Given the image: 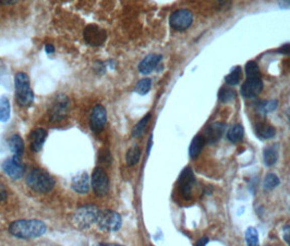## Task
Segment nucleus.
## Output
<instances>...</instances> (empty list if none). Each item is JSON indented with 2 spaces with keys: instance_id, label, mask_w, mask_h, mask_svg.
Segmentation results:
<instances>
[{
  "instance_id": "obj_16",
  "label": "nucleus",
  "mask_w": 290,
  "mask_h": 246,
  "mask_svg": "<svg viewBox=\"0 0 290 246\" xmlns=\"http://www.w3.org/2000/svg\"><path fill=\"white\" fill-rule=\"evenodd\" d=\"M46 138H47V131L44 128H37L34 131H32L30 136V145L32 151L39 152L42 150L45 143Z\"/></svg>"
},
{
  "instance_id": "obj_25",
  "label": "nucleus",
  "mask_w": 290,
  "mask_h": 246,
  "mask_svg": "<svg viewBox=\"0 0 290 246\" xmlns=\"http://www.w3.org/2000/svg\"><path fill=\"white\" fill-rule=\"evenodd\" d=\"M150 119H151V113H149V114L145 115V116L141 119V121L134 126L133 129H132V136H133L134 138H139V137L142 136V134H143L144 130H145V127H147L149 122H150Z\"/></svg>"
},
{
  "instance_id": "obj_11",
  "label": "nucleus",
  "mask_w": 290,
  "mask_h": 246,
  "mask_svg": "<svg viewBox=\"0 0 290 246\" xmlns=\"http://www.w3.org/2000/svg\"><path fill=\"white\" fill-rule=\"evenodd\" d=\"M3 170L7 175L10 176L13 179H20L24 175V164L22 163L21 159L18 158H9L3 163Z\"/></svg>"
},
{
  "instance_id": "obj_23",
  "label": "nucleus",
  "mask_w": 290,
  "mask_h": 246,
  "mask_svg": "<svg viewBox=\"0 0 290 246\" xmlns=\"http://www.w3.org/2000/svg\"><path fill=\"white\" fill-rule=\"evenodd\" d=\"M141 158V150L137 145H133L132 148H130L126 155V161L129 166H133L137 162L140 161Z\"/></svg>"
},
{
  "instance_id": "obj_33",
  "label": "nucleus",
  "mask_w": 290,
  "mask_h": 246,
  "mask_svg": "<svg viewBox=\"0 0 290 246\" xmlns=\"http://www.w3.org/2000/svg\"><path fill=\"white\" fill-rule=\"evenodd\" d=\"M111 161H113V157H111L110 152L107 149H102L100 156H98V162L104 165H109Z\"/></svg>"
},
{
  "instance_id": "obj_4",
  "label": "nucleus",
  "mask_w": 290,
  "mask_h": 246,
  "mask_svg": "<svg viewBox=\"0 0 290 246\" xmlns=\"http://www.w3.org/2000/svg\"><path fill=\"white\" fill-rule=\"evenodd\" d=\"M16 83V97L20 106L22 108H29L34 101V93H33L30 79L24 72H19L15 78Z\"/></svg>"
},
{
  "instance_id": "obj_31",
  "label": "nucleus",
  "mask_w": 290,
  "mask_h": 246,
  "mask_svg": "<svg viewBox=\"0 0 290 246\" xmlns=\"http://www.w3.org/2000/svg\"><path fill=\"white\" fill-rule=\"evenodd\" d=\"M240 80H241V68L240 67H235L233 71L226 77V82L229 85L238 84Z\"/></svg>"
},
{
  "instance_id": "obj_37",
  "label": "nucleus",
  "mask_w": 290,
  "mask_h": 246,
  "mask_svg": "<svg viewBox=\"0 0 290 246\" xmlns=\"http://www.w3.org/2000/svg\"><path fill=\"white\" fill-rule=\"evenodd\" d=\"M45 51L47 54H52V53L55 52V47H54V45H51V44H47L45 46Z\"/></svg>"
},
{
  "instance_id": "obj_17",
  "label": "nucleus",
  "mask_w": 290,
  "mask_h": 246,
  "mask_svg": "<svg viewBox=\"0 0 290 246\" xmlns=\"http://www.w3.org/2000/svg\"><path fill=\"white\" fill-rule=\"evenodd\" d=\"M161 61H162V56L161 55L150 54L140 63L139 71L143 75L151 74V72L157 67V65L161 63Z\"/></svg>"
},
{
  "instance_id": "obj_38",
  "label": "nucleus",
  "mask_w": 290,
  "mask_h": 246,
  "mask_svg": "<svg viewBox=\"0 0 290 246\" xmlns=\"http://www.w3.org/2000/svg\"><path fill=\"white\" fill-rule=\"evenodd\" d=\"M279 6L282 8H290V2H282L279 4Z\"/></svg>"
},
{
  "instance_id": "obj_20",
  "label": "nucleus",
  "mask_w": 290,
  "mask_h": 246,
  "mask_svg": "<svg viewBox=\"0 0 290 246\" xmlns=\"http://www.w3.org/2000/svg\"><path fill=\"white\" fill-rule=\"evenodd\" d=\"M256 134L262 139H271L275 137L276 135V129L271 125H266V124H258L255 127Z\"/></svg>"
},
{
  "instance_id": "obj_1",
  "label": "nucleus",
  "mask_w": 290,
  "mask_h": 246,
  "mask_svg": "<svg viewBox=\"0 0 290 246\" xmlns=\"http://www.w3.org/2000/svg\"><path fill=\"white\" fill-rule=\"evenodd\" d=\"M47 225L43 221L36 219H28V220H18L9 225V232L18 238H37L46 233Z\"/></svg>"
},
{
  "instance_id": "obj_13",
  "label": "nucleus",
  "mask_w": 290,
  "mask_h": 246,
  "mask_svg": "<svg viewBox=\"0 0 290 246\" xmlns=\"http://www.w3.org/2000/svg\"><path fill=\"white\" fill-rule=\"evenodd\" d=\"M263 89L262 78H248L241 86V94L247 99L255 97Z\"/></svg>"
},
{
  "instance_id": "obj_8",
  "label": "nucleus",
  "mask_w": 290,
  "mask_h": 246,
  "mask_svg": "<svg viewBox=\"0 0 290 246\" xmlns=\"http://www.w3.org/2000/svg\"><path fill=\"white\" fill-rule=\"evenodd\" d=\"M83 36L85 42L89 45L94 46V47H98V46H103L105 42H106L107 33L98 25L90 24L84 29Z\"/></svg>"
},
{
  "instance_id": "obj_24",
  "label": "nucleus",
  "mask_w": 290,
  "mask_h": 246,
  "mask_svg": "<svg viewBox=\"0 0 290 246\" xmlns=\"http://www.w3.org/2000/svg\"><path fill=\"white\" fill-rule=\"evenodd\" d=\"M10 117V103L6 96H0V122H7Z\"/></svg>"
},
{
  "instance_id": "obj_30",
  "label": "nucleus",
  "mask_w": 290,
  "mask_h": 246,
  "mask_svg": "<svg viewBox=\"0 0 290 246\" xmlns=\"http://www.w3.org/2000/svg\"><path fill=\"white\" fill-rule=\"evenodd\" d=\"M151 86H152V80L149 78H144L141 79V80L137 82L136 86H135V91L139 93L141 95L147 94L149 93V91L151 90Z\"/></svg>"
},
{
  "instance_id": "obj_5",
  "label": "nucleus",
  "mask_w": 290,
  "mask_h": 246,
  "mask_svg": "<svg viewBox=\"0 0 290 246\" xmlns=\"http://www.w3.org/2000/svg\"><path fill=\"white\" fill-rule=\"evenodd\" d=\"M96 224L102 231L116 232L121 228L122 219L118 212L114 210L105 209V210L100 211Z\"/></svg>"
},
{
  "instance_id": "obj_27",
  "label": "nucleus",
  "mask_w": 290,
  "mask_h": 246,
  "mask_svg": "<svg viewBox=\"0 0 290 246\" xmlns=\"http://www.w3.org/2000/svg\"><path fill=\"white\" fill-rule=\"evenodd\" d=\"M246 241L248 246H260L259 242V233L256 229L249 228L246 232Z\"/></svg>"
},
{
  "instance_id": "obj_41",
  "label": "nucleus",
  "mask_w": 290,
  "mask_h": 246,
  "mask_svg": "<svg viewBox=\"0 0 290 246\" xmlns=\"http://www.w3.org/2000/svg\"><path fill=\"white\" fill-rule=\"evenodd\" d=\"M287 116H288V119H289V123H290V110H288V112H287Z\"/></svg>"
},
{
  "instance_id": "obj_42",
  "label": "nucleus",
  "mask_w": 290,
  "mask_h": 246,
  "mask_svg": "<svg viewBox=\"0 0 290 246\" xmlns=\"http://www.w3.org/2000/svg\"><path fill=\"white\" fill-rule=\"evenodd\" d=\"M289 55H290V51H289Z\"/></svg>"
},
{
  "instance_id": "obj_9",
  "label": "nucleus",
  "mask_w": 290,
  "mask_h": 246,
  "mask_svg": "<svg viewBox=\"0 0 290 246\" xmlns=\"http://www.w3.org/2000/svg\"><path fill=\"white\" fill-rule=\"evenodd\" d=\"M107 122V112L103 105L97 104L92 110L90 116V127L95 134H100Z\"/></svg>"
},
{
  "instance_id": "obj_15",
  "label": "nucleus",
  "mask_w": 290,
  "mask_h": 246,
  "mask_svg": "<svg viewBox=\"0 0 290 246\" xmlns=\"http://www.w3.org/2000/svg\"><path fill=\"white\" fill-rule=\"evenodd\" d=\"M226 125L222 123H214L210 124L205 130V135L204 138L208 143H215L222 138L223 134L225 132Z\"/></svg>"
},
{
  "instance_id": "obj_28",
  "label": "nucleus",
  "mask_w": 290,
  "mask_h": 246,
  "mask_svg": "<svg viewBox=\"0 0 290 246\" xmlns=\"http://www.w3.org/2000/svg\"><path fill=\"white\" fill-rule=\"evenodd\" d=\"M246 74L248 78H261V72L258 64L255 62H249L246 65Z\"/></svg>"
},
{
  "instance_id": "obj_10",
  "label": "nucleus",
  "mask_w": 290,
  "mask_h": 246,
  "mask_svg": "<svg viewBox=\"0 0 290 246\" xmlns=\"http://www.w3.org/2000/svg\"><path fill=\"white\" fill-rule=\"evenodd\" d=\"M194 184L193 172L189 166L184 169L179 176V189L184 199L190 201L192 198V187Z\"/></svg>"
},
{
  "instance_id": "obj_36",
  "label": "nucleus",
  "mask_w": 290,
  "mask_h": 246,
  "mask_svg": "<svg viewBox=\"0 0 290 246\" xmlns=\"http://www.w3.org/2000/svg\"><path fill=\"white\" fill-rule=\"evenodd\" d=\"M207 242H208V238H207L206 236H204V237L201 238V240L197 241V243L195 244V246H206Z\"/></svg>"
},
{
  "instance_id": "obj_26",
  "label": "nucleus",
  "mask_w": 290,
  "mask_h": 246,
  "mask_svg": "<svg viewBox=\"0 0 290 246\" xmlns=\"http://www.w3.org/2000/svg\"><path fill=\"white\" fill-rule=\"evenodd\" d=\"M280 181L279 178L277 177V175L274 174V173H268V174L265 176L264 179V185H263V187L266 190H271L275 187H277L279 185Z\"/></svg>"
},
{
  "instance_id": "obj_22",
  "label": "nucleus",
  "mask_w": 290,
  "mask_h": 246,
  "mask_svg": "<svg viewBox=\"0 0 290 246\" xmlns=\"http://www.w3.org/2000/svg\"><path fill=\"white\" fill-rule=\"evenodd\" d=\"M243 135H245V129L241 125H235L234 127L228 131V140L234 143H237L242 140Z\"/></svg>"
},
{
  "instance_id": "obj_14",
  "label": "nucleus",
  "mask_w": 290,
  "mask_h": 246,
  "mask_svg": "<svg viewBox=\"0 0 290 246\" xmlns=\"http://www.w3.org/2000/svg\"><path fill=\"white\" fill-rule=\"evenodd\" d=\"M72 189L78 194L85 195L90 189V177L87 172H81L77 174L71 182Z\"/></svg>"
},
{
  "instance_id": "obj_19",
  "label": "nucleus",
  "mask_w": 290,
  "mask_h": 246,
  "mask_svg": "<svg viewBox=\"0 0 290 246\" xmlns=\"http://www.w3.org/2000/svg\"><path fill=\"white\" fill-rule=\"evenodd\" d=\"M205 142H206V140L203 135H196L193 138L192 142H191V144H190V150H189L190 157L196 158L197 156H199L201 154V151L204 147V144H205Z\"/></svg>"
},
{
  "instance_id": "obj_34",
  "label": "nucleus",
  "mask_w": 290,
  "mask_h": 246,
  "mask_svg": "<svg viewBox=\"0 0 290 246\" xmlns=\"http://www.w3.org/2000/svg\"><path fill=\"white\" fill-rule=\"evenodd\" d=\"M7 196H8V191H7L4 183L0 181V201H6Z\"/></svg>"
},
{
  "instance_id": "obj_18",
  "label": "nucleus",
  "mask_w": 290,
  "mask_h": 246,
  "mask_svg": "<svg viewBox=\"0 0 290 246\" xmlns=\"http://www.w3.org/2000/svg\"><path fill=\"white\" fill-rule=\"evenodd\" d=\"M8 144H9V148L12 152L13 157L18 158V159H21L23 154H24V143H23L22 138L17 134L12 135L9 138Z\"/></svg>"
},
{
  "instance_id": "obj_6",
  "label": "nucleus",
  "mask_w": 290,
  "mask_h": 246,
  "mask_svg": "<svg viewBox=\"0 0 290 246\" xmlns=\"http://www.w3.org/2000/svg\"><path fill=\"white\" fill-rule=\"evenodd\" d=\"M92 187L97 197H105L109 191V178L107 173L102 168H96L92 174Z\"/></svg>"
},
{
  "instance_id": "obj_40",
  "label": "nucleus",
  "mask_w": 290,
  "mask_h": 246,
  "mask_svg": "<svg viewBox=\"0 0 290 246\" xmlns=\"http://www.w3.org/2000/svg\"><path fill=\"white\" fill-rule=\"evenodd\" d=\"M0 4L2 5H13V4H16V2H6V0H2Z\"/></svg>"
},
{
  "instance_id": "obj_21",
  "label": "nucleus",
  "mask_w": 290,
  "mask_h": 246,
  "mask_svg": "<svg viewBox=\"0 0 290 246\" xmlns=\"http://www.w3.org/2000/svg\"><path fill=\"white\" fill-rule=\"evenodd\" d=\"M263 156H264V163L267 166H272L277 162L278 151L274 147V145H271V147L265 148L264 152H263Z\"/></svg>"
},
{
  "instance_id": "obj_3",
  "label": "nucleus",
  "mask_w": 290,
  "mask_h": 246,
  "mask_svg": "<svg viewBox=\"0 0 290 246\" xmlns=\"http://www.w3.org/2000/svg\"><path fill=\"white\" fill-rule=\"evenodd\" d=\"M100 211L101 210L94 205L83 206V207L76 210L74 216H72V224L77 229L80 230L89 229L94 223H96Z\"/></svg>"
},
{
  "instance_id": "obj_7",
  "label": "nucleus",
  "mask_w": 290,
  "mask_h": 246,
  "mask_svg": "<svg viewBox=\"0 0 290 246\" xmlns=\"http://www.w3.org/2000/svg\"><path fill=\"white\" fill-rule=\"evenodd\" d=\"M193 22L192 12L188 9H180L175 11L169 18L170 26L177 31H184L189 29Z\"/></svg>"
},
{
  "instance_id": "obj_39",
  "label": "nucleus",
  "mask_w": 290,
  "mask_h": 246,
  "mask_svg": "<svg viewBox=\"0 0 290 246\" xmlns=\"http://www.w3.org/2000/svg\"><path fill=\"white\" fill-rule=\"evenodd\" d=\"M101 246H124V245L116 244V243H105V244H101Z\"/></svg>"
},
{
  "instance_id": "obj_32",
  "label": "nucleus",
  "mask_w": 290,
  "mask_h": 246,
  "mask_svg": "<svg viewBox=\"0 0 290 246\" xmlns=\"http://www.w3.org/2000/svg\"><path fill=\"white\" fill-rule=\"evenodd\" d=\"M278 106V102L276 101V100H273V101H267V102H261L258 106V109L262 112V113H268V112H273L276 109H277Z\"/></svg>"
},
{
  "instance_id": "obj_12",
  "label": "nucleus",
  "mask_w": 290,
  "mask_h": 246,
  "mask_svg": "<svg viewBox=\"0 0 290 246\" xmlns=\"http://www.w3.org/2000/svg\"><path fill=\"white\" fill-rule=\"evenodd\" d=\"M69 111V100L65 95H59L55 103L50 108V121L58 122L61 121L68 114Z\"/></svg>"
},
{
  "instance_id": "obj_35",
  "label": "nucleus",
  "mask_w": 290,
  "mask_h": 246,
  "mask_svg": "<svg viewBox=\"0 0 290 246\" xmlns=\"http://www.w3.org/2000/svg\"><path fill=\"white\" fill-rule=\"evenodd\" d=\"M284 240L290 246V228L289 227H286L284 229Z\"/></svg>"
},
{
  "instance_id": "obj_29",
  "label": "nucleus",
  "mask_w": 290,
  "mask_h": 246,
  "mask_svg": "<svg viewBox=\"0 0 290 246\" xmlns=\"http://www.w3.org/2000/svg\"><path fill=\"white\" fill-rule=\"evenodd\" d=\"M219 97H220V101L223 103L232 102L236 97V92L233 89L222 88L219 93Z\"/></svg>"
},
{
  "instance_id": "obj_2",
  "label": "nucleus",
  "mask_w": 290,
  "mask_h": 246,
  "mask_svg": "<svg viewBox=\"0 0 290 246\" xmlns=\"http://www.w3.org/2000/svg\"><path fill=\"white\" fill-rule=\"evenodd\" d=\"M26 184L33 190L39 194H47L55 187L56 181L49 173L41 169L32 170L26 176Z\"/></svg>"
}]
</instances>
